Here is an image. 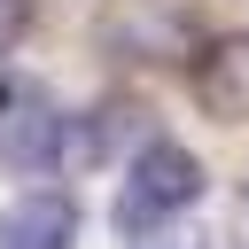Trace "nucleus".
<instances>
[{
  "instance_id": "1",
  "label": "nucleus",
  "mask_w": 249,
  "mask_h": 249,
  "mask_svg": "<svg viewBox=\"0 0 249 249\" xmlns=\"http://www.w3.org/2000/svg\"><path fill=\"white\" fill-rule=\"evenodd\" d=\"M202 202V163L179 148V140H148L132 163H124V187H117V233L124 241H148L163 218L195 210Z\"/></svg>"
},
{
  "instance_id": "2",
  "label": "nucleus",
  "mask_w": 249,
  "mask_h": 249,
  "mask_svg": "<svg viewBox=\"0 0 249 249\" xmlns=\"http://www.w3.org/2000/svg\"><path fill=\"white\" fill-rule=\"evenodd\" d=\"M101 47L124 54V62H179V54H202V47H195V8H187V0H109Z\"/></svg>"
},
{
  "instance_id": "3",
  "label": "nucleus",
  "mask_w": 249,
  "mask_h": 249,
  "mask_svg": "<svg viewBox=\"0 0 249 249\" xmlns=\"http://www.w3.org/2000/svg\"><path fill=\"white\" fill-rule=\"evenodd\" d=\"M62 156V117L31 78H0V171H47Z\"/></svg>"
},
{
  "instance_id": "4",
  "label": "nucleus",
  "mask_w": 249,
  "mask_h": 249,
  "mask_svg": "<svg viewBox=\"0 0 249 249\" xmlns=\"http://www.w3.org/2000/svg\"><path fill=\"white\" fill-rule=\"evenodd\" d=\"M195 101L218 124H249V31H226L195 54Z\"/></svg>"
},
{
  "instance_id": "5",
  "label": "nucleus",
  "mask_w": 249,
  "mask_h": 249,
  "mask_svg": "<svg viewBox=\"0 0 249 249\" xmlns=\"http://www.w3.org/2000/svg\"><path fill=\"white\" fill-rule=\"evenodd\" d=\"M78 241V202L62 187H31L0 210V249H70Z\"/></svg>"
},
{
  "instance_id": "6",
  "label": "nucleus",
  "mask_w": 249,
  "mask_h": 249,
  "mask_svg": "<svg viewBox=\"0 0 249 249\" xmlns=\"http://www.w3.org/2000/svg\"><path fill=\"white\" fill-rule=\"evenodd\" d=\"M23 31H31V0H0V62L23 47Z\"/></svg>"
},
{
  "instance_id": "7",
  "label": "nucleus",
  "mask_w": 249,
  "mask_h": 249,
  "mask_svg": "<svg viewBox=\"0 0 249 249\" xmlns=\"http://www.w3.org/2000/svg\"><path fill=\"white\" fill-rule=\"evenodd\" d=\"M233 233H241V249H249V195H241V210H233Z\"/></svg>"
}]
</instances>
